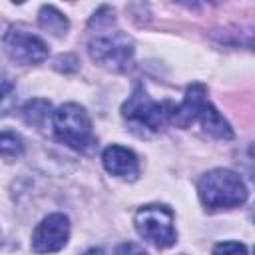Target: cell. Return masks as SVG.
Masks as SVG:
<instances>
[{"mask_svg": "<svg viewBox=\"0 0 255 255\" xmlns=\"http://www.w3.org/2000/svg\"><path fill=\"white\" fill-rule=\"evenodd\" d=\"M114 10L110 8V6H102L98 12H94V16L90 18V28H96L98 32H102V30H106V28H110L112 24H114Z\"/></svg>", "mask_w": 255, "mask_h": 255, "instance_id": "cell-14", "label": "cell"}, {"mask_svg": "<svg viewBox=\"0 0 255 255\" xmlns=\"http://www.w3.org/2000/svg\"><path fill=\"white\" fill-rule=\"evenodd\" d=\"M22 153H24L22 137L16 131H10V129L0 131V155L6 161H12V159H18Z\"/></svg>", "mask_w": 255, "mask_h": 255, "instance_id": "cell-13", "label": "cell"}, {"mask_svg": "<svg viewBox=\"0 0 255 255\" xmlns=\"http://www.w3.org/2000/svg\"><path fill=\"white\" fill-rule=\"evenodd\" d=\"M102 163L106 167L108 173L126 179V181H135L139 175V161L137 155L124 145H108L102 153Z\"/></svg>", "mask_w": 255, "mask_h": 255, "instance_id": "cell-9", "label": "cell"}, {"mask_svg": "<svg viewBox=\"0 0 255 255\" xmlns=\"http://www.w3.org/2000/svg\"><path fill=\"white\" fill-rule=\"evenodd\" d=\"M22 116L26 120V124L30 126H42L52 114H50V102L44 98H34L30 102L24 104L22 108Z\"/></svg>", "mask_w": 255, "mask_h": 255, "instance_id": "cell-12", "label": "cell"}, {"mask_svg": "<svg viewBox=\"0 0 255 255\" xmlns=\"http://www.w3.org/2000/svg\"><path fill=\"white\" fill-rule=\"evenodd\" d=\"M197 195L207 211L233 209L247 201V185L231 169H211L197 181Z\"/></svg>", "mask_w": 255, "mask_h": 255, "instance_id": "cell-1", "label": "cell"}, {"mask_svg": "<svg viewBox=\"0 0 255 255\" xmlns=\"http://www.w3.org/2000/svg\"><path fill=\"white\" fill-rule=\"evenodd\" d=\"M133 225L137 233L157 249L171 247L177 241L175 217L167 205L151 203V205L139 207L133 215Z\"/></svg>", "mask_w": 255, "mask_h": 255, "instance_id": "cell-4", "label": "cell"}, {"mask_svg": "<svg viewBox=\"0 0 255 255\" xmlns=\"http://www.w3.org/2000/svg\"><path fill=\"white\" fill-rule=\"evenodd\" d=\"M88 54L98 66L110 72H126L133 58V42L120 30L102 32L88 42Z\"/></svg>", "mask_w": 255, "mask_h": 255, "instance_id": "cell-5", "label": "cell"}, {"mask_svg": "<svg viewBox=\"0 0 255 255\" xmlns=\"http://www.w3.org/2000/svg\"><path fill=\"white\" fill-rule=\"evenodd\" d=\"M197 120L201 122L203 129H205L209 135H213V137H217V139H231V137H233V129H231L229 122L215 110L213 104L207 102V104L203 106V110H201V114H199Z\"/></svg>", "mask_w": 255, "mask_h": 255, "instance_id": "cell-10", "label": "cell"}, {"mask_svg": "<svg viewBox=\"0 0 255 255\" xmlns=\"http://www.w3.org/2000/svg\"><path fill=\"white\" fill-rule=\"evenodd\" d=\"M38 24L42 30H46L48 34H52L54 38H62L68 34L70 30V22L68 18L52 4H44L38 12Z\"/></svg>", "mask_w": 255, "mask_h": 255, "instance_id": "cell-11", "label": "cell"}, {"mask_svg": "<svg viewBox=\"0 0 255 255\" xmlns=\"http://www.w3.org/2000/svg\"><path fill=\"white\" fill-rule=\"evenodd\" d=\"M84 255H106V253H104L100 247H92V249H88Z\"/></svg>", "mask_w": 255, "mask_h": 255, "instance_id": "cell-17", "label": "cell"}, {"mask_svg": "<svg viewBox=\"0 0 255 255\" xmlns=\"http://www.w3.org/2000/svg\"><path fill=\"white\" fill-rule=\"evenodd\" d=\"M116 255H147V251L141 245L133 243V241H124V243L118 245Z\"/></svg>", "mask_w": 255, "mask_h": 255, "instance_id": "cell-16", "label": "cell"}, {"mask_svg": "<svg viewBox=\"0 0 255 255\" xmlns=\"http://www.w3.org/2000/svg\"><path fill=\"white\" fill-rule=\"evenodd\" d=\"M50 120H52V131L56 139L70 145L72 149L88 151L96 143L92 120L80 104L68 102V104L58 106L52 112Z\"/></svg>", "mask_w": 255, "mask_h": 255, "instance_id": "cell-2", "label": "cell"}, {"mask_svg": "<svg viewBox=\"0 0 255 255\" xmlns=\"http://www.w3.org/2000/svg\"><path fill=\"white\" fill-rule=\"evenodd\" d=\"M205 96H207V88H205L203 84H199V82L189 84L187 90H185L183 100H181L179 104H171L169 122L175 124L177 128H187V126H191V124L199 118L203 106L207 104V98H205Z\"/></svg>", "mask_w": 255, "mask_h": 255, "instance_id": "cell-8", "label": "cell"}, {"mask_svg": "<svg viewBox=\"0 0 255 255\" xmlns=\"http://www.w3.org/2000/svg\"><path fill=\"white\" fill-rule=\"evenodd\" d=\"M169 110L171 102H157L153 100L147 90L137 84L131 92V96L122 106V116L128 124L133 128H139L141 133L145 131H157L169 122Z\"/></svg>", "mask_w": 255, "mask_h": 255, "instance_id": "cell-3", "label": "cell"}, {"mask_svg": "<svg viewBox=\"0 0 255 255\" xmlns=\"http://www.w3.org/2000/svg\"><path fill=\"white\" fill-rule=\"evenodd\" d=\"M70 237V219L64 213L46 215L32 233V251L34 253H56L60 251Z\"/></svg>", "mask_w": 255, "mask_h": 255, "instance_id": "cell-7", "label": "cell"}, {"mask_svg": "<svg viewBox=\"0 0 255 255\" xmlns=\"http://www.w3.org/2000/svg\"><path fill=\"white\" fill-rule=\"evenodd\" d=\"M4 50L10 60L22 66H34L48 58V46L36 34H30L22 28H10L4 36Z\"/></svg>", "mask_w": 255, "mask_h": 255, "instance_id": "cell-6", "label": "cell"}, {"mask_svg": "<svg viewBox=\"0 0 255 255\" xmlns=\"http://www.w3.org/2000/svg\"><path fill=\"white\" fill-rule=\"evenodd\" d=\"M213 255H247V247L237 241H221L213 247Z\"/></svg>", "mask_w": 255, "mask_h": 255, "instance_id": "cell-15", "label": "cell"}]
</instances>
